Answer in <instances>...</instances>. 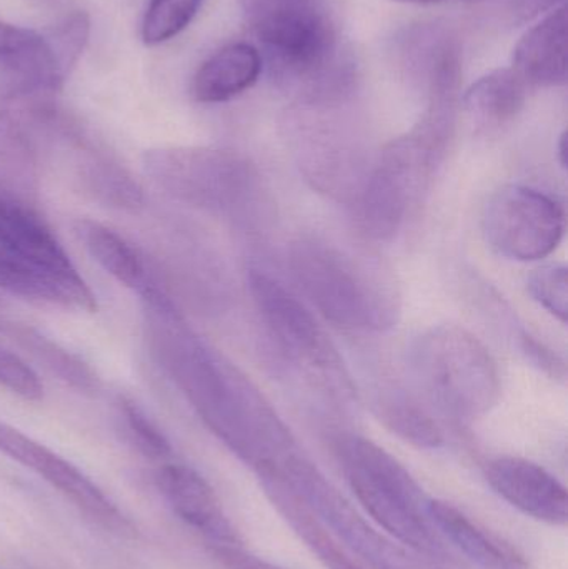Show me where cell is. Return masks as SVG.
I'll return each instance as SVG.
<instances>
[{
    "label": "cell",
    "mask_w": 568,
    "mask_h": 569,
    "mask_svg": "<svg viewBox=\"0 0 568 569\" xmlns=\"http://www.w3.org/2000/svg\"><path fill=\"white\" fill-rule=\"evenodd\" d=\"M529 293L537 303L559 318L562 323L568 315V276L567 267L546 266L536 270L527 282Z\"/></svg>",
    "instance_id": "26"
},
{
    "label": "cell",
    "mask_w": 568,
    "mask_h": 569,
    "mask_svg": "<svg viewBox=\"0 0 568 569\" xmlns=\"http://www.w3.org/2000/svg\"><path fill=\"white\" fill-rule=\"evenodd\" d=\"M120 413L123 417L127 437L140 453L157 461H166L167 458L172 457V447L166 435L133 401H120Z\"/></svg>",
    "instance_id": "24"
},
{
    "label": "cell",
    "mask_w": 568,
    "mask_h": 569,
    "mask_svg": "<svg viewBox=\"0 0 568 569\" xmlns=\"http://www.w3.org/2000/svg\"><path fill=\"white\" fill-rule=\"evenodd\" d=\"M524 350L540 368L550 371V373L557 375L562 368L552 351L546 350L539 341L532 340L530 337L524 338Z\"/></svg>",
    "instance_id": "30"
},
{
    "label": "cell",
    "mask_w": 568,
    "mask_h": 569,
    "mask_svg": "<svg viewBox=\"0 0 568 569\" xmlns=\"http://www.w3.org/2000/svg\"><path fill=\"white\" fill-rule=\"evenodd\" d=\"M339 458L350 490L380 530L417 553L456 565L449 543L430 520V498L397 458L357 435L340 440Z\"/></svg>",
    "instance_id": "1"
},
{
    "label": "cell",
    "mask_w": 568,
    "mask_h": 569,
    "mask_svg": "<svg viewBox=\"0 0 568 569\" xmlns=\"http://www.w3.org/2000/svg\"><path fill=\"white\" fill-rule=\"evenodd\" d=\"M380 417L389 430L420 448H439L444 435L430 415L403 395H392L380 405Z\"/></svg>",
    "instance_id": "22"
},
{
    "label": "cell",
    "mask_w": 568,
    "mask_h": 569,
    "mask_svg": "<svg viewBox=\"0 0 568 569\" xmlns=\"http://www.w3.org/2000/svg\"><path fill=\"white\" fill-rule=\"evenodd\" d=\"M263 493L272 507L279 511L287 525L292 528L299 540L309 548L310 553L327 569H369L357 560L333 535L317 520L316 515L293 493L292 488L273 473L257 475Z\"/></svg>",
    "instance_id": "16"
},
{
    "label": "cell",
    "mask_w": 568,
    "mask_h": 569,
    "mask_svg": "<svg viewBox=\"0 0 568 569\" xmlns=\"http://www.w3.org/2000/svg\"><path fill=\"white\" fill-rule=\"evenodd\" d=\"M0 453L33 471L103 530L117 537H137L133 521L96 481L46 445L3 420H0Z\"/></svg>",
    "instance_id": "9"
},
{
    "label": "cell",
    "mask_w": 568,
    "mask_h": 569,
    "mask_svg": "<svg viewBox=\"0 0 568 569\" xmlns=\"http://www.w3.org/2000/svg\"><path fill=\"white\" fill-rule=\"evenodd\" d=\"M146 170L172 196L219 212H236L247 206L257 183L252 166L230 150H150Z\"/></svg>",
    "instance_id": "7"
},
{
    "label": "cell",
    "mask_w": 568,
    "mask_h": 569,
    "mask_svg": "<svg viewBox=\"0 0 568 569\" xmlns=\"http://www.w3.org/2000/svg\"><path fill=\"white\" fill-rule=\"evenodd\" d=\"M566 143H567V137H566V133H562V137H560V143H559L560 162H562V167H566Z\"/></svg>",
    "instance_id": "32"
},
{
    "label": "cell",
    "mask_w": 568,
    "mask_h": 569,
    "mask_svg": "<svg viewBox=\"0 0 568 569\" xmlns=\"http://www.w3.org/2000/svg\"><path fill=\"white\" fill-rule=\"evenodd\" d=\"M76 232L90 257L117 282L139 291L149 287L142 259L122 236L92 220H79Z\"/></svg>",
    "instance_id": "21"
},
{
    "label": "cell",
    "mask_w": 568,
    "mask_h": 569,
    "mask_svg": "<svg viewBox=\"0 0 568 569\" xmlns=\"http://www.w3.org/2000/svg\"><path fill=\"white\" fill-rule=\"evenodd\" d=\"M250 26L259 40L257 49L262 60L283 86L310 97L336 87L337 36L312 3L269 13Z\"/></svg>",
    "instance_id": "6"
},
{
    "label": "cell",
    "mask_w": 568,
    "mask_h": 569,
    "mask_svg": "<svg viewBox=\"0 0 568 569\" xmlns=\"http://www.w3.org/2000/svg\"><path fill=\"white\" fill-rule=\"evenodd\" d=\"M527 86L512 69H497L466 90L464 109L479 126L500 127L526 106Z\"/></svg>",
    "instance_id": "20"
},
{
    "label": "cell",
    "mask_w": 568,
    "mask_h": 569,
    "mask_svg": "<svg viewBox=\"0 0 568 569\" xmlns=\"http://www.w3.org/2000/svg\"><path fill=\"white\" fill-rule=\"evenodd\" d=\"M494 493L526 517L550 527H566L568 495L549 470L519 457H497L486 465Z\"/></svg>",
    "instance_id": "11"
},
{
    "label": "cell",
    "mask_w": 568,
    "mask_h": 569,
    "mask_svg": "<svg viewBox=\"0 0 568 569\" xmlns=\"http://www.w3.org/2000/svg\"><path fill=\"white\" fill-rule=\"evenodd\" d=\"M0 247L50 269L77 270L39 213L0 189Z\"/></svg>",
    "instance_id": "17"
},
{
    "label": "cell",
    "mask_w": 568,
    "mask_h": 569,
    "mask_svg": "<svg viewBox=\"0 0 568 569\" xmlns=\"http://www.w3.org/2000/svg\"><path fill=\"white\" fill-rule=\"evenodd\" d=\"M263 60L252 43L223 47L200 66L192 80V96L200 103H220L236 99L256 86Z\"/></svg>",
    "instance_id": "19"
},
{
    "label": "cell",
    "mask_w": 568,
    "mask_h": 569,
    "mask_svg": "<svg viewBox=\"0 0 568 569\" xmlns=\"http://www.w3.org/2000/svg\"><path fill=\"white\" fill-rule=\"evenodd\" d=\"M249 22L269 16V13L280 12V10L292 9V7L307 6L312 3L310 0H242Z\"/></svg>",
    "instance_id": "29"
},
{
    "label": "cell",
    "mask_w": 568,
    "mask_h": 569,
    "mask_svg": "<svg viewBox=\"0 0 568 569\" xmlns=\"http://www.w3.org/2000/svg\"><path fill=\"white\" fill-rule=\"evenodd\" d=\"M0 67L16 89H56L63 82L43 33L0 20Z\"/></svg>",
    "instance_id": "18"
},
{
    "label": "cell",
    "mask_w": 568,
    "mask_h": 569,
    "mask_svg": "<svg viewBox=\"0 0 568 569\" xmlns=\"http://www.w3.org/2000/svg\"><path fill=\"white\" fill-rule=\"evenodd\" d=\"M202 3L203 0H150L142 20L143 42H169L190 26Z\"/></svg>",
    "instance_id": "23"
},
{
    "label": "cell",
    "mask_w": 568,
    "mask_h": 569,
    "mask_svg": "<svg viewBox=\"0 0 568 569\" xmlns=\"http://www.w3.org/2000/svg\"><path fill=\"white\" fill-rule=\"evenodd\" d=\"M0 387L27 401L43 398V385L39 375L12 351L0 348Z\"/></svg>",
    "instance_id": "27"
},
{
    "label": "cell",
    "mask_w": 568,
    "mask_h": 569,
    "mask_svg": "<svg viewBox=\"0 0 568 569\" xmlns=\"http://www.w3.org/2000/svg\"><path fill=\"white\" fill-rule=\"evenodd\" d=\"M46 37L53 57H56L60 76L66 80L67 73L73 69L77 60L82 56L83 47L89 39V19L86 13H73L59 23L56 29L50 30L49 36Z\"/></svg>",
    "instance_id": "25"
},
{
    "label": "cell",
    "mask_w": 568,
    "mask_h": 569,
    "mask_svg": "<svg viewBox=\"0 0 568 569\" xmlns=\"http://www.w3.org/2000/svg\"><path fill=\"white\" fill-rule=\"evenodd\" d=\"M487 243L517 262L546 259L562 242L566 212L554 197L526 186L497 190L482 216Z\"/></svg>",
    "instance_id": "8"
},
{
    "label": "cell",
    "mask_w": 568,
    "mask_h": 569,
    "mask_svg": "<svg viewBox=\"0 0 568 569\" xmlns=\"http://www.w3.org/2000/svg\"><path fill=\"white\" fill-rule=\"evenodd\" d=\"M412 367L426 393L459 420H476L499 401L496 360L466 328L442 325L426 331L413 345Z\"/></svg>",
    "instance_id": "4"
},
{
    "label": "cell",
    "mask_w": 568,
    "mask_h": 569,
    "mask_svg": "<svg viewBox=\"0 0 568 569\" xmlns=\"http://www.w3.org/2000/svg\"><path fill=\"white\" fill-rule=\"evenodd\" d=\"M456 110L429 106L420 122L392 140L360 190V226L373 240H392L419 202L452 139Z\"/></svg>",
    "instance_id": "2"
},
{
    "label": "cell",
    "mask_w": 568,
    "mask_h": 569,
    "mask_svg": "<svg viewBox=\"0 0 568 569\" xmlns=\"http://www.w3.org/2000/svg\"><path fill=\"white\" fill-rule=\"evenodd\" d=\"M397 2L420 3V6H432V3L452 2V0H397ZM476 2V0H472Z\"/></svg>",
    "instance_id": "31"
},
{
    "label": "cell",
    "mask_w": 568,
    "mask_h": 569,
    "mask_svg": "<svg viewBox=\"0 0 568 569\" xmlns=\"http://www.w3.org/2000/svg\"><path fill=\"white\" fill-rule=\"evenodd\" d=\"M156 485L173 513L202 535L207 545H240L239 531L227 517L222 501L199 471L166 461L157 468Z\"/></svg>",
    "instance_id": "12"
},
{
    "label": "cell",
    "mask_w": 568,
    "mask_h": 569,
    "mask_svg": "<svg viewBox=\"0 0 568 569\" xmlns=\"http://www.w3.org/2000/svg\"><path fill=\"white\" fill-rule=\"evenodd\" d=\"M0 290L72 310H97V300L77 270L50 269L0 247Z\"/></svg>",
    "instance_id": "13"
},
{
    "label": "cell",
    "mask_w": 568,
    "mask_h": 569,
    "mask_svg": "<svg viewBox=\"0 0 568 569\" xmlns=\"http://www.w3.org/2000/svg\"><path fill=\"white\" fill-rule=\"evenodd\" d=\"M427 510L444 540L480 568L530 569L529 561L517 548L490 533L454 505L430 498Z\"/></svg>",
    "instance_id": "15"
},
{
    "label": "cell",
    "mask_w": 568,
    "mask_h": 569,
    "mask_svg": "<svg viewBox=\"0 0 568 569\" xmlns=\"http://www.w3.org/2000/svg\"><path fill=\"white\" fill-rule=\"evenodd\" d=\"M210 555L227 569H283L243 550L242 545H207Z\"/></svg>",
    "instance_id": "28"
},
{
    "label": "cell",
    "mask_w": 568,
    "mask_h": 569,
    "mask_svg": "<svg viewBox=\"0 0 568 569\" xmlns=\"http://www.w3.org/2000/svg\"><path fill=\"white\" fill-rule=\"evenodd\" d=\"M290 267L317 310L337 327L379 331L396 321V298L362 263L317 240L296 243Z\"/></svg>",
    "instance_id": "3"
},
{
    "label": "cell",
    "mask_w": 568,
    "mask_h": 569,
    "mask_svg": "<svg viewBox=\"0 0 568 569\" xmlns=\"http://www.w3.org/2000/svg\"><path fill=\"white\" fill-rule=\"evenodd\" d=\"M512 70L527 87L566 86V6L556 7L524 33L514 49Z\"/></svg>",
    "instance_id": "14"
},
{
    "label": "cell",
    "mask_w": 568,
    "mask_h": 569,
    "mask_svg": "<svg viewBox=\"0 0 568 569\" xmlns=\"http://www.w3.org/2000/svg\"><path fill=\"white\" fill-rule=\"evenodd\" d=\"M249 290L263 323L289 357L319 367L332 365L326 333L299 295L259 267L249 270Z\"/></svg>",
    "instance_id": "10"
},
{
    "label": "cell",
    "mask_w": 568,
    "mask_h": 569,
    "mask_svg": "<svg viewBox=\"0 0 568 569\" xmlns=\"http://www.w3.org/2000/svg\"><path fill=\"white\" fill-rule=\"evenodd\" d=\"M266 473V471H262ZM269 473L282 478L337 541L369 569H456L373 527L300 451Z\"/></svg>",
    "instance_id": "5"
}]
</instances>
